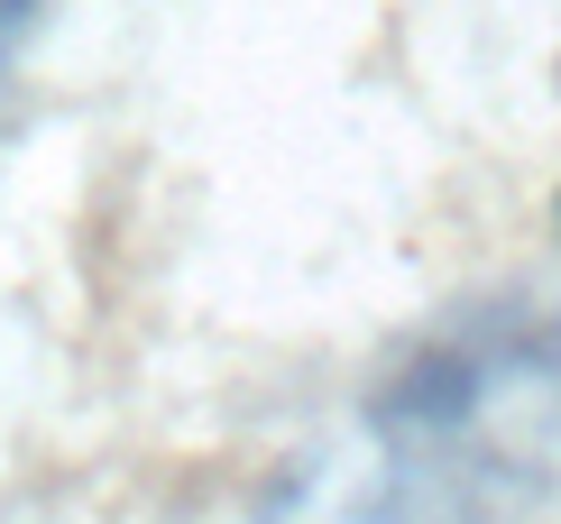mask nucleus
<instances>
[{
  "label": "nucleus",
  "instance_id": "nucleus-2",
  "mask_svg": "<svg viewBox=\"0 0 561 524\" xmlns=\"http://www.w3.org/2000/svg\"><path fill=\"white\" fill-rule=\"evenodd\" d=\"M46 19H56V0H0V121H10V92L28 75V46L46 37Z\"/></svg>",
  "mask_w": 561,
  "mask_h": 524
},
{
  "label": "nucleus",
  "instance_id": "nucleus-1",
  "mask_svg": "<svg viewBox=\"0 0 561 524\" xmlns=\"http://www.w3.org/2000/svg\"><path fill=\"white\" fill-rule=\"evenodd\" d=\"M561 497V295L414 331L341 442L295 451L259 524H525Z\"/></svg>",
  "mask_w": 561,
  "mask_h": 524
}]
</instances>
